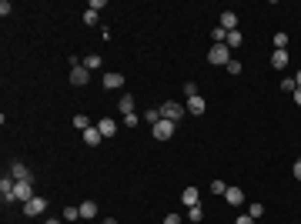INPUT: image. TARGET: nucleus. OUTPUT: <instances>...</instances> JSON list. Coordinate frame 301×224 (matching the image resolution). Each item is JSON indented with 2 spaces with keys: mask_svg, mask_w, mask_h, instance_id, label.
Listing matches in <instances>:
<instances>
[{
  "mask_svg": "<svg viewBox=\"0 0 301 224\" xmlns=\"http://www.w3.org/2000/svg\"><path fill=\"white\" fill-rule=\"evenodd\" d=\"M207 64H214V67H227V64H231V47H227V44H214V47L207 50Z\"/></svg>",
  "mask_w": 301,
  "mask_h": 224,
  "instance_id": "obj_1",
  "label": "nucleus"
},
{
  "mask_svg": "<svg viewBox=\"0 0 301 224\" xmlns=\"http://www.w3.org/2000/svg\"><path fill=\"white\" fill-rule=\"evenodd\" d=\"M157 111H161V117H164V121H174V124H177V121L188 114V107H184V104H177V100H164Z\"/></svg>",
  "mask_w": 301,
  "mask_h": 224,
  "instance_id": "obj_2",
  "label": "nucleus"
},
{
  "mask_svg": "<svg viewBox=\"0 0 301 224\" xmlns=\"http://www.w3.org/2000/svg\"><path fill=\"white\" fill-rule=\"evenodd\" d=\"M174 131H177V124H174V121H164V117H161V121L150 127V134H154L157 141H171V137H174Z\"/></svg>",
  "mask_w": 301,
  "mask_h": 224,
  "instance_id": "obj_3",
  "label": "nucleus"
},
{
  "mask_svg": "<svg viewBox=\"0 0 301 224\" xmlns=\"http://www.w3.org/2000/svg\"><path fill=\"white\" fill-rule=\"evenodd\" d=\"M44 211H47V198H30V201L24 204V214H27V218H40Z\"/></svg>",
  "mask_w": 301,
  "mask_h": 224,
  "instance_id": "obj_4",
  "label": "nucleus"
},
{
  "mask_svg": "<svg viewBox=\"0 0 301 224\" xmlns=\"http://www.w3.org/2000/svg\"><path fill=\"white\" fill-rule=\"evenodd\" d=\"M30 198H34V184H30V181H17V184H14V201H24V204H27Z\"/></svg>",
  "mask_w": 301,
  "mask_h": 224,
  "instance_id": "obj_5",
  "label": "nucleus"
},
{
  "mask_svg": "<svg viewBox=\"0 0 301 224\" xmlns=\"http://www.w3.org/2000/svg\"><path fill=\"white\" fill-rule=\"evenodd\" d=\"M87 80H91V71L80 64V67H71V84L74 87H87Z\"/></svg>",
  "mask_w": 301,
  "mask_h": 224,
  "instance_id": "obj_6",
  "label": "nucleus"
},
{
  "mask_svg": "<svg viewBox=\"0 0 301 224\" xmlns=\"http://www.w3.org/2000/svg\"><path fill=\"white\" fill-rule=\"evenodd\" d=\"M184 107H188V114H194V117H201V114L207 111V100L201 97V94H194V97H188V104H184Z\"/></svg>",
  "mask_w": 301,
  "mask_h": 224,
  "instance_id": "obj_7",
  "label": "nucleus"
},
{
  "mask_svg": "<svg viewBox=\"0 0 301 224\" xmlns=\"http://www.w3.org/2000/svg\"><path fill=\"white\" fill-rule=\"evenodd\" d=\"M14 184H17V181H14L10 174L0 177V198H3V201H14Z\"/></svg>",
  "mask_w": 301,
  "mask_h": 224,
  "instance_id": "obj_8",
  "label": "nucleus"
},
{
  "mask_svg": "<svg viewBox=\"0 0 301 224\" xmlns=\"http://www.w3.org/2000/svg\"><path fill=\"white\" fill-rule=\"evenodd\" d=\"M225 201L231 207H241V204H245V191H241V187H227V191H225Z\"/></svg>",
  "mask_w": 301,
  "mask_h": 224,
  "instance_id": "obj_9",
  "label": "nucleus"
},
{
  "mask_svg": "<svg viewBox=\"0 0 301 224\" xmlns=\"http://www.w3.org/2000/svg\"><path fill=\"white\" fill-rule=\"evenodd\" d=\"M10 177H14V181H30L27 164H24V161H14V164H10Z\"/></svg>",
  "mask_w": 301,
  "mask_h": 224,
  "instance_id": "obj_10",
  "label": "nucleus"
},
{
  "mask_svg": "<svg viewBox=\"0 0 301 224\" xmlns=\"http://www.w3.org/2000/svg\"><path fill=\"white\" fill-rule=\"evenodd\" d=\"M100 141H104V134L97 131V124H91V127L84 131V144H87V148H97Z\"/></svg>",
  "mask_w": 301,
  "mask_h": 224,
  "instance_id": "obj_11",
  "label": "nucleus"
},
{
  "mask_svg": "<svg viewBox=\"0 0 301 224\" xmlns=\"http://www.w3.org/2000/svg\"><path fill=\"white\" fill-rule=\"evenodd\" d=\"M97 131L104 134V137H114V134H117V124H114V117H100V121H97Z\"/></svg>",
  "mask_w": 301,
  "mask_h": 224,
  "instance_id": "obj_12",
  "label": "nucleus"
},
{
  "mask_svg": "<svg viewBox=\"0 0 301 224\" xmlns=\"http://www.w3.org/2000/svg\"><path fill=\"white\" fill-rule=\"evenodd\" d=\"M104 87H107V91H117V87H124V74H117V71L104 74Z\"/></svg>",
  "mask_w": 301,
  "mask_h": 224,
  "instance_id": "obj_13",
  "label": "nucleus"
},
{
  "mask_svg": "<svg viewBox=\"0 0 301 224\" xmlns=\"http://www.w3.org/2000/svg\"><path fill=\"white\" fill-rule=\"evenodd\" d=\"M181 201H184L188 207L201 204V194H198V187H184V191H181Z\"/></svg>",
  "mask_w": 301,
  "mask_h": 224,
  "instance_id": "obj_14",
  "label": "nucleus"
},
{
  "mask_svg": "<svg viewBox=\"0 0 301 224\" xmlns=\"http://www.w3.org/2000/svg\"><path fill=\"white\" fill-rule=\"evenodd\" d=\"M97 211H100V207H97V201H84V204H80V218H84V221H94Z\"/></svg>",
  "mask_w": 301,
  "mask_h": 224,
  "instance_id": "obj_15",
  "label": "nucleus"
},
{
  "mask_svg": "<svg viewBox=\"0 0 301 224\" xmlns=\"http://www.w3.org/2000/svg\"><path fill=\"white\" fill-rule=\"evenodd\" d=\"M221 27H225L227 34L238 30V14H234V10H225V14H221Z\"/></svg>",
  "mask_w": 301,
  "mask_h": 224,
  "instance_id": "obj_16",
  "label": "nucleus"
},
{
  "mask_svg": "<svg viewBox=\"0 0 301 224\" xmlns=\"http://www.w3.org/2000/svg\"><path fill=\"white\" fill-rule=\"evenodd\" d=\"M271 64H275L278 71H281V67H288V64H291V57H288V50H275V54H271Z\"/></svg>",
  "mask_w": 301,
  "mask_h": 224,
  "instance_id": "obj_17",
  "label": "nucleus"
},
{
  "mask_svg": "<svg viewBox=\"0 0 301 224\" xmlns=\"http://www.w3.org/2000/svg\"><path fill=\"white\" fill-rule=\"evenodd\" d=\"M117 107H121V114H137V111H134V94H124Z\"/></svg>",
  "mask_w": 301,
  "mask_h": 224,
  "instance_id": "obj_18",
  "label": "nucleus"
},
{
  "mask_svg": "<svg viewBox=\"0 0 301 224\" xmlns=\"http://www.w3.org/2000/svg\"><path fill=\"white\" fill-rule=\"evenodd\" d=\"M225 44H227V47H231V50H234V47H241V44H245V34H241V30H231Z\"/></svg>",
  "mask_w": 301,
  "mask_h": 224,
  "instance_id": "obj_19",
  "label": "nucleus"
},
{
  "mask_svg": "<svg viewBox=\"0 0 301 224\" xmlns=\"http://www.w3.org/2000/svg\"><path fill=\"white\" fill-rule=\"evenodd\" d=\"M188 221H191V224L204 221V207H201V204H194V207H188Z\"/></svg>",
  "mask_w": 301,
  "mask_h": 224,
  "instance_id": "obj_20",
  "label": "nucleus"
},
{
  "mask_svg": "<svg viewBox=\"0 0 301 224\" xmlns=\"http://www.w3.org/2000/svg\"><path fill=\"white\" fill-rule=\"evenodd\" d=\"M288 34H284V30H278V34H275V50H288Z\"/></svg>",
  "mask_w": 301,
  "mask_h": 224,
  "instance_id": "obj_21",
  "label": "nucleus"
},
{
  "mask_svg": "<svg viewBox=\"0 0 301 224\" xmlns=\"http://www.w3.org/2000/svg\"><path fill=\"white\" fill-rule=\"evenodd\" d=\"M100 64H104V60H100V54H87V60H84V67H87V71H97Z\"/></svg>",
  "mask_w": 301,
  "mask_h": 224,
  "instance_id": "obj_22",
  "label": "nucleus"
},
{
  "mask_svg": "<svg viewBox=\"0 0 301 224\" xmlns=\"http://www.w3.org/2000/svg\"><path fill=\"white\" fill-rule=\"evenodd\" d=\"M211 37H214V44H225V40H227V30L221 27V24H218V27L211 30Z\"/></svg>",
  "mask_w": 301,
  "mask_h": 224,
  "instance_id": "obj_23",
  "label": "nucleus"
},
{
  "mask_svg": "<svg viewBox=\"0 0 301 224\" xmlns=\"http://www.w3.org/2000/svg\"><path fill=\"white\" fill-rule=\"evenodd\" d=\"M144 121H148L150 127H154V124L161 121V111H157V107H150V111H144Z\"/></svg>",
  "mask_w": 301,
  "mask_h": 224,
  "instance_id": "obj_24",
  "label": "nucleus"
},
{
  "mask_svg": "<svg viewBox=\"0 0 301 224\" xmlns=\"http://www.w3.org/2000/svg\"><path fill=\"white\" fill-rule=\"evenodd\" d=\"M74 127H77V131H87V127H91V117L77 114V117H74Z\"/></svg>",
  "mask_w": 301,
  "mask_h": 224,
  "instance_id": "obj_25",
  "label": "nucleus"
},
{
  "mask_svg": "<svg viewBox=\"0 0 301 224\" xmlns=\"http://www.w3.org/2000/svg\"><path fill=\"white\" fill-rule=\"evenodd\" d=\"M141 121H144V117H141V114H124V124H127V127H137V124H141Z\"/></svg>",
  "mask_w": 301,
  "mask_h": 224,
  "instance_id": "obj_26",
  "label": "nucleus"
},
{
  "mask_svg": "<svg viewBox=\"0 0 301 224\" xmlns=\"http://www.w3.org/2000/svg\"><path fill=\"white\" fill-rule=\"evenodd\" d=\"M80 218V207H64V221H77Z\"/></svg>",
  "mask_w": 301,
  "mask_h": 224,
  "instance_id": "obj_27",
  "label": "nucleus"
},
{
  "mask_svg": "<svg viewBox=\"0 0 301 224\" xmlns=\"http://www.w3.org/2000/svg\"><path fill=\"white\" fill-rule=\"evenodd\" d=\"M281 91H288V94H295V91H298V84H295V77H284V80H281Z\"/></svg>",
  "mask_w": 301,
  "mask_h": 224,
  "instance_id": "obj_28",
  "label": "nucleus"
},
{
  "mask_svg": "<svg viewBox=\"0 0 301 224\" xmlns=\"http://www.w3.org/2000/svg\"><path fill=\"white\" fill-rule=\"evenodd\" d=\"M248 214H251L254 221H258V218H261V214H264V204H258V201H254V204L248 207Z\"/></svg>",
  "mask_w": 301,
  "mask_h": 224,
  "instance_id": "obj_29",
  "label": "nucleus"
},
{
  "mask_svg": "<svg viewBox=\"0 0 301 224\" xmlns=\"http://www.w3.org/2000/svg\"><path fill=\"white\" fill-rule=\"evenodd\" d=\"M84 24H87V27H94V24H97V14H94V10H91V7L84 10Z\"/></svg>",
  "mask_w": 301,
  "mask_h": 224,
  "instance_id": "obj_30",
  "label": "nucleus"
},
{
  "mask_svg": "<svg viewBox=\"0 0 301 224\" xmlns=\"http://www.w3.org/2000/svg\"><path fill=\"white\" fill-rule=\"evenodd\" d=\"M211 191H214V194H221V198H225V191H227V184H225V181H211Z\"/></svg>",
  "mask_w": 301,
  "mask_h": 224,
  "instance_id": "obj_31",
  "label": "nucleus"
},
{
  "mask_svg": "<svg viewBox=\"0 0 301 224\" xmlns=\"http://www.w3.org/2000/svg\"><path fill=\"white\" fill-rule=\"evenodd\" d=\"M227 74H241V60H234V57H231V64H227Z\"/></svg>",
  "mask_w": 301,
  "mask_h": 224,
  "instance_id": "obj_32",
  "label": "nucleus"
},
{
  "mask_svg": "<svg viewBox=\"0 0 301 224\" xmlns=\"http://www.w3.org/2000/svg\"><path fill=\"white\" fill-rule=\"evenodd\" d=\"M10 10H14V7H10V0H0V17H7Z\"/></svg>",
  "mask_w": 301,
  "mask_h": 224,
  "instance_id": "obj_33",
  "label": "nucleus"
},
{
  "mask_svg": "<svg viewBox=\"0 0 301 224\" xmlns=\"http://www.w3.org/2000/svg\"><path fill=\"white\" fill-rule=\"evenodd\" d=\"M104 7H107V0H91V10H94V14H97V10H104Z\"/></svg>",
  "mask_w": 301,
  "mask_h": 224,
  "instance_id": "obj_34",
  "label": "nucleus"
},
{
  "mask_svg": "<svg viewBox=\"0 0 301 224\" xmlns=\"http://www.w3.org/2000/svg\"><path fill=\"white\" fill-rule=\"evenodd\" d=\"M291 174H295V181H301V157L295 161V168H291Z\"/></svg>",
  "mask_w": 301,
  "mask_h": 224,
  "instance_id": "obj_35",
  "label": "nucleus"
},
{
  "mask_svg": "<svg viewBox=\"0 0 301 224\" xmlns=\"http://www.w3.org/2000/svg\"><path fill=\"white\" fill-rule=\"evenodd\" d=\"M234 224H254V218H251V214H241V218H238Z\"/></svg>",
  "mask_w": 301,
  "mask_h": 224,
  "instance_id": "obj_36",
  "label": "nucleus"
},
{
  "mask_svg": "<svg viewBox=\"0 0 301 224\" xmlns=\"http://www.w3.org/2000/svg\"><path fill=\"white\" fill-rule=\"evenodd\" d=\"M164 224H181V214H168V221Z\"/></svg>",
  "mask_w": 301,
  "mask_h": 224,
  "instance_id": "obj_37",
  "label": "nucleus"
},
{
  "mask_svg": "<svg viewBox=\"0 0 301 224\" xmlns=\"http://www.w3.org/2000/svg\"><path fill=\"white\" fill-rule=\"evenodd\" d=\"M291 97H295V104H298V107H301V87H298V91H295V94H291Z\"/></svg>",
  "mask_w": 301,
  "mask_h": 224,
  "instance_id": "obj_38",
  "label": "nucleus"
},
{
  "mask_svg": "<svg viewBox=\"0 0 301 224\" xmlns=\"http://www.w3.org/2000/svg\"><path fill=\"white\" fill-rule=\"evenodd\" d=\"M44 224H60V221H57V218H47V221H44Z\"/></svg>",
  "mask_w": 301,
  "mask_h": 224,
  "instance_id": "obj_39",
  "label": "nucleus"
},
{
  "mask_svg": "<svg viewBox=\"0 0 301 224\" xmlns=\"http://www.w3.org/2000/svg\"><path fill=\"white\" fill-rule=\"evenodd\" d=\"M295 84H298V87H301V71H298V77H295Z\"/></svg>",
  "mask_w": 301,
  "mask_h": 224,
  "instance_id": "obj_40",
  "label": "nucleus"
},
{
  "mask_svg": "<svg viewBox=\"0 0 301 224\" xmlns=\"http://www.w3.org/2000/svg\"><path fill=\"white\" fill-rule=\"evenodd\" d=\"M100 224H117V221H114V218H107V221H100Z\"/></svg>",
  "mask_w": 301,
  "mask_h": 224,
  "instance_id": "obj_41",
  "label": "nucleus"
}]
</instances>
